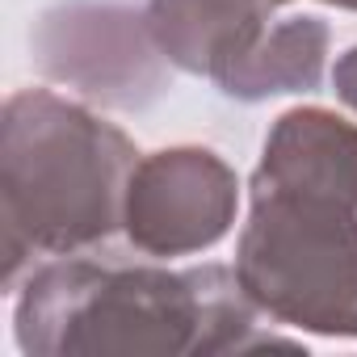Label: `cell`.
Wrapping results in <instances>:
<instances>
[{
	"mask_svg": "<svg viewBox=\"0 0 357 357\" xmlns=\"http://www.w3.org/2000/svg\"><path fill=\"white\" fill-rule=\"evenodd\" d=\"M26 357H227L294 344L265 332L236 269L155 257H47L13 290Z\"/></svg>",
	"mask_w": 357,
	"mask_h": 357,
	"instance_id": "1",
	"label": "cell"
},
{
	"mask_svg": "<svg viewBox=\"0 0 357 357\" xmlns=\"http://www.w3.org/2000/svg\"><path fill=\"white\" fill-rule=\"evenodd\" d=\"M261 181H290L340 194L357 206V122L324 109L298 105L286 109L261 147L257 172Z\"/></svg>",
	"mask_w": 357,
	"mask_h": 357,
	"instance_id": "7",
	"label": "cell"
},
{
	"mask_svg": "<svg viewBox=\"0 0 357 357\" xmlns=\"http://www.w3.org/2000/svg\"><path fill=\"white\" fill-rule=\"evenodd\" d=\"M231 269L273 324L357 340V206L349 198L252 176Z\"/></svg>",
	"mask_w": 357,
	"mask_h": 357,
	"instance_id": "3",
	"label": "cell"
},
{
	"mask_svg": "<svg viewBox=\"0 0 357 357\" xmlns=\"http://www.w3.org/2000/svg\"><path fill=\"white\" fill-rule=\"evenodd\" d=\"M143 9L160 55L231 101L282 22L273 0H147Z\"/></svg>",
	"mask_w": 357,
	"mask_h": 357,
	"instance_id": "6",
	"label": "cell"
},
{
	"mask_svg": "<svg viewBox=\"0 0 357 357\" xmlns=\"http://www.w3.org/2000/svg\"><path fill=\"white\" fill-rule=\"evenodd\" d=\"M30 47L47 80L93 105L143 109L168 89L172 63L160 55L139 0H63L38 17Z\"/></svg>",
	"mask_w": 357,
	"mask_h": 357,
	"instance_id": "4",
	"label": "cell"
},
{
	"mask_svg": "<svg viewBox=\"0 0 357 357\" xmlns=\"http://www.w3.org/2000/svg\"><path fill=\"white\" fill-rule=\"evenodd\" d=\"M273 5L282 9V5H290V0H273ZM324 5H336V9H349V13H357V0H324Z\"/></svg>",
	"mask_w": 357,
	"mask_h": 357,
	"instance_id": "9",
	"label": "cell"
},
{
	"mask_svg": "<svg viewBox=\"0 0 357 357\" xmlns=\"http://www.w3.org/2000/svg\"><path fill=\"white\" fill-rule=\"evenodd\" d=\"M236 211V168L211 147L176 143L139 155L126 185L122 236L139 257H194L215 248L231 231Z\"/></svg>",
	"mask_w": 357,
	"mask_h": 357,
	"instance_id": "5",
	"label": "cell"
},
{
	"mask_svg": "<svg viewBox=\"0 0 357 357\" xmlns=\"http://www.w3.org/2000/svg\"><path fill=\"white\" fill-rule=\"evenodd\" d=\"M135 143L84 101L22 89L0 114V257L5 286L47 257L101 248L122 231Z\"/></svg>",
	"mask_w": 357,
	"mask_h": 357,
	"instance_id": "2",
	"label": "cell"
},
{
	"mask_svg": "<svg viewBox=\"0 0 357 357\" xmlns=\"http://www.w3.org/2000/svg\"><path fill=\"white\" fill-rule=\"evenodd\" d=\"M332 89H336V97L357 114V43L336 59V68H332Z\"/></svg>",
	"mask_w": 357,
	"mask_h": 357,
	"instance_id": "8",
	"label": "cell"
}]
</instances>
